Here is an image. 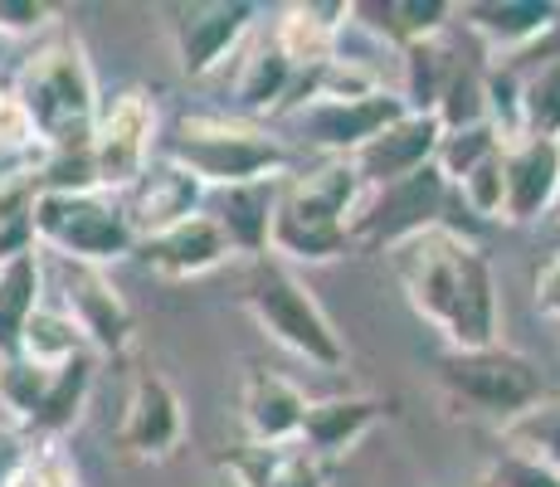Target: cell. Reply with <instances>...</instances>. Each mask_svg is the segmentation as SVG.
I'll list each match as a JSON object with an SVG mask.
<instances>
[{
	"label": "cell",
	"instance_id": "cell-5",
	"mask_svg": "<svg viewBox=\"0 0 560 487\" xmlns=\"http://www.w3.org/2000/svg\"><path fill=\"white\" fill-rule=\"evenodd\" d=\"M244 312L268 341L293 351L298 361L317 366V371H341L347 366V346H341L331 317L322 312V302L307 292L303 278L293 268H283L278 258L254 264L249 283H244Z\"/></svg>",
	"mask_w": 560,
	"mask_h": 487
},
{
	"label": "cell",
	"instance_id": "cell-39",
	"mask_svg": "<svg viewBox=\"0 0 560 487\" xmlns=\"http://www.w3.org/2000/svg\"><path fill=\"white\" fill-rule=\"evenodd\" d=\"M478 487H560V478H556L551 468H541L536 459H526V453L502 449L498 459L482 468Z\"/></svg>",
	"mask_w": 560,
	"mask_h": 487
},
{
	"label": "cell",
	"instance_id": "cell-17",
	"mask_svg": "<svg viewBox=\"0 0 560 487\" xmlns=\"http://www.w3.org/2000/svg\"><path fill=\"white\" fill-rule=\"evenodd\" d=\"M454 15L472 39L488 45L492 59L508 63L556 25L560 5L556 0H468V5H454Z\"/></svg>",
	"mask_w": 560,
	"mask_h": 487
},
{
	"label": "cell",
	"instance_id": "cell-20",
	"mask_svg": "<svg viewBox=\"0 0 560 487\" xmlns=\"http://www.w3.org/2000/svg\"><path fill=\"white\" fill-rule=\"evenodd\" d=\"M312 399L278 371H249L240 390L244 443H298Z\"/></svg>",
	"mask_w": 560,
	"mask_h": 487
},
{
	"label": "cell",
	"instance_id": "cell-4",
	"mask_svg": "<svg viewBox=\"0 0 560 487\" xmlns=\"http://www.w3.org/2000/svg\"><path fill=\"white\" fill-rule=\"evenodd\" d=\"M161 156L186 166L205 190H230L249 181L288 176V151L264 127L240 123V117H180L176 132L166 137Z\"/></svg>",
	"mask_w": 560,
	"mask_h": 487
},
{
	"label": "cell",
	"instance_id": "cell-18",
	"mask_svg": "<svg viewBox=\"0 0 560 487\" xmlns=\"http://www.w3.org/2000/svg\"><path fill=\"white\" fill-rule=\"evenodd\" d=\"M137 258H142L147 274L156 278H171V283H190V278H205L214 274V268L230 264V244H224L220 224L210 220V214H190V220H180L176 230L156 234V240H142L137 244Z\"/></svg>",
	"mask_w": 560,
	"mask_h": 487
},
{
	"label": "cell",
	"instance_id": "cell-11",
	"mask_svg": "<svg viewBox=\"0 0 560 487\" xmlns=\"http://www.w3.org/2000/svg\"><path fill=\"white\" fill-rule=\"evenodd\" d=\"M258 5L249 0H200V5H180L171 20V45L190 79H205L220 63H230L240 54L244 35L254 30Z\"/></svg>",
	"mask_w": 560,
	"mask_h": 487
},
{
	"label": "cell",
	"instance_id": "cell-36",
	"mask_svg": "<svg viewBox=\"0 0 560 487\" xmlns=\"http://www.w3.org/2000/svg\"><path fill=\"white\" fill-rule=\"evenodd\" d=\"M49 375L54 371H39V366H30L25 356H10V361H0V409H5V415L15 419L20 429L35 419L39 399H45V390H49Z\"/></svg>",
	"mask_w": 560,
	"mask_h": 487
},
{
	"label": "cell",
	"instance_id": "cell-41",
	"mask_svg": "<svg viewBox=\"0 0 560 487\" xmlns=\"http://www.w3.org/2000/svg\"><path fill=\"white\" fill-rule=\"evenodd\" d=\"M551 220H560V195H556V205H551Z\"/></svg>",
	"mask_w": 560,
	"mask_h": 487
},
{
	"label": "cell",
	"instance_id": "cell-9",
	"mask_svg": "<svg viewBox=\"0 0 560 487\" xmlns=\"http://www.w3.org/2000/svg\"><path fill=\"white\" fill-rule=\"evenodd\" d=\"M93 181L103 195H127L156 161V103L147 89H122L103 97L93 123Z\"/></svg>",
	"mask_w": 560,
	"mask_h": 487
},
{
	"label": "cell",
	"instance_id": "cell-35",
	"mask_svg": "<svg viewBox=\"0 0 560 487\" xmlns=\"http://www.w3.org/2000/svg\"><path fill=\"white\" fill-rule=\"evenodd\" d=\"M482 113L498 127L502 142H516L522 137V73L508 63H488L482 69Z\"/></svg>",
	"mask_w": 560,
	"mask_h": 487
},
{
	"label": "cell",
	"instance_id": "cell-37",
	"mask_svg": "<svg viewBox=\"0 0 560 487\" xmlns=\"http://www.w3.org/2000/svg\"><path fill=\"white\" fill-rule=\"evenodd\" d=\"M0 156H15V161H30L39 156V132L30 123L25 103H20L15 83H0Z\"/></svg>",
	"mask_w": 560,
	"mask_h": 487
},
{
	"label": "cell",
	"instance_id": "cell-32",
	"mask_svg": "<svg viewBox=\"0 0 560 487\" xmlns=\"http://www.w3.org/2000/svg\"><path fill=\"white\" fill-rule=\"evenodd\" d=\"M434 117L444 132L468 127V123H488V113H482V69L478 63H463L454 54V63H448V73H444V89H439Z\"/></svg>",
	"mask_w": 560,
	"mask_h": 487
},
{
	"label": "cell",
	"instance_id": "cell-6",
	"mask_svg": "<svg viewBox=\"0 0 560 487\" xmlns=\"http://www.w3.org/2000/svg\"><path fill=\"white\" fill-rule=\"evenodd\" d=\"M35 244L59 264L103 268L137 254V234L122 214V200L103 190H39Z\"/></svg>",
	"mask_w": 560,
	"mask_h": 487
},
{
	"label": "cell",
	"instance_id": "cell-31",
	"mask_svg": "<svg viewBox=\"0 0 560 487\" xmlns=\"http://www.w3.org/2000/svg\"><path fill=\"white\" fill-rule=\"evenodd\" d=\"M508 147L498 137V127L492 123H468V127H454V132L439 137V151H434V166L439 176L448 181V186H458L468 171H478L488 156H498V151Z\"/></svg>",
	"mask_w": 560,
	"mask_h": 487
},
{
	"label": "cell",
	"instance_id": "cell-7",
	"mask_svg": "<svg viewBox=\"0 0 560 487\" xmlns=\"http://www.w3.org/2000/svg\"><path fill=\"white\" fill-rule=\"evenodd\" d=\"M439 385L454 405L498 419V429L551 395L541 366L502 341L482 346V351H444L439 356Z\"/></svg>",
	"mask_w": 560,
	"mask_h": 487
},
{
	"label": "cell",
	"instance_id": "cell-2",
	"mask_svg": "<svg viewBox=\"0 0 560 487\" xmlns=\"http://www.w3.org/2000/svg\"><path fill=\"white\" fill-rule=\"evenodd\" d=\"M10 83L39 132V151H83L93 142L103 93L79 35L49 30L45 39H35Z\"/></svg>",
	"mask_w": 560,
	"mask_h": 487
},
{
	"label": "cell",
	"instance_id": "cell-30",
	"mask_svg": "<svg viewBox=\"0 0 560 487\" xmlns=\"http://www.w3.org/2000/svg\"><path fill=\"white\" fill-rule=\"evenodd\" d=\"M502 449L526 453V459H536L560 478V395H546L541 405H532L512 425H502Z\"/></svg>",
	"mask_w": 560,
	"mask_h": 487
},
{
	"label": "cell",
	"instance_id": "cell-34",
	"mask_svg": "<svg viewBox=\"0 0 560 487\" xmlns=\"http://www.w3.org/2000/svg\"><path fill=\"white\" fill-rule=\"evenodd\" d=\"M5 487H83V473L73 463V453L63 443H35L30 439L25 459L15 463V473L5 478Z\"/></svg>",
	"mask_w": 560,
	"mask_h": 487
},
{
	"label": "cell",
	"instance_id": "cell-26",
	"mask_svg": "<svg viewBox=\"0 0 560 487\" xmlns=\"http://www.w3.org/2000/svg\"><path fill=\"white\" fill-rule=\"evenodd\" d=\"M293 79H298V69L278 54L273 39H258V45L240 59V73H234V103H240V113H249V117H278Z\"/></svg>",
	"mask_w": 560,
	"mask_h": 487
},
{
	"label": "cell",
	"instance_id": "cell-1",
	"mask_svg": "<svg viewBox=\"0 0 560 487\" xmlns=\"http://www.w3.org/2000/svg\"><path fill=\"white\" fill-rule=\"evenodd\" d=\"M390 268L415 317L429 322L448 351H482L502 341V292L482 240L439 224L390 248Z\"/></svg>",
	"mask_w": 560,
	"mask_h": 487
},
{
	"label": "cell",
	"instance_id": "cell-19",
	"mask_svg": "<svg viewBox=\"0 0 560 487\" xmlns=\"http://www.w3.org/2000/svg\"><path fill=\"white\" fill-rule=\"evenodd\" d=\"M278 181H249V186H230V190H210L205 195V214L220 224L224 244L234 258H268V240H273V210H278Z\"/></svg>",
	"mask_w": 560,
	"mask_h": 487
},
{
	"label": "cell",
	"instance_id": "cell-10",
	"mask_svg": "<svg viewBox=\"0 0 560 487\" xmlns=\"http://www.w3.org/2000/svg\"><path fill=\"white\" fill-rule=\"evenodd\" d=\"M405 113H409L405 97L395 89H381L365 97H317V103L298 107L293 127H298V137H303L312 151H322L327 161H351L390 123H400Z\"/></svg>",
	"mask_w": 560,
	"mask_h": 487
},
{
	"label": "cell",
	"instance_id": "cell-16",
	"mask_svg": "<svg viewBox=\"0 0 560 487\" xmlns=\"http://www.w3.org/2000/svg\"><path fill=\"white\" fill-rule=\"evenodd\" d=\"M439 137H444V127H439L434 113H405L400 123H390L375 142H365L357 156H351V171L361 176L365 190L405 181V176H415V171L434 166Z\"/></svg>",
	"mask_w": 560,
	"mask_h": 487
},
{
	"label": "cell",
	"instance_id": "cell-27",
	"mask_svg": "<svg viewBox=\"0 0 560 487\" xmlns=\"http://www.w3.org/2000/svg\"><path fill=\"white\" fill-rule=\"evenodd\" d=\"M39 302H45V264H39V248H35V254L10 258L0 268V361L20 356L25 322L35 317Z\"/></svg>",
	"mask_w": 560,
	"mask_h": 487
},
{
	"label": "cell",
	"instance_id": "cell-28",
	"mask_svg": "<svg viewBox=\"0 0 560 487\" xmlns=\"http://www.w3.org/2000/svg\"><path fill=\"white\" fill-rule=\"evenodd\" d=\"M20 356H25L30 366H39V371H59V366L79 361V356H89V346H83L79 327H73V317L59 308V302H39L35 317L25 322V337H20Z\"/></svg>",
	"mask_w": 560,
	"mask_h": 487
},
{
	"label": "cell",
	"instance_id": "cell-40",
	"mask_svg": "<svg viewBox=\"0 0 560 487\" xmlns=\"http://www.w3.org/2000/svg\"><path fill=\"white\" fill-rule=\"evenodd\" d=\"M532 298H536V308H541L546 317L560 322V248L546 258L541 268H536V292H532Z\"/></svg>",
	"mask_w": 560,
	"mask_h": 487
},
{
	"label": "cell",
	"instance_id": "cell-8",
	"mask_svg": "<svg viewBox=\"0 0 560 487\" xmlns=\"http://www.w3.org/2000/svg\"><path fill=\"white\" fill-rule=\"evenodd\" d=\"M448 181L439 166H424L405 181L375 186L361 195L357 214H351V248H400L405 240L424 230H439L448 220Z\"/></svg>",
	"mask_w": 560,
	"mask_h": 487
},
{
	"label": "cell",
	"instance_id": "cell-13",
	"mask_svg": "<svg viewBox=\"0 0 560 487\" xmlns=\"http://www.w3.org/2000/svg\"><path fill=\"white\" fill-rule=\"evenodd\" d=\"M186 439V405L180 390L161 371H142L127 390V409L117 425V449L137 463H161Z\"/></svg>",
	"mask_w": 560,
	"mask_h": 487
},
{
	"label": "cell",
	"instance_id": "cell-23",
	"mask_svg": "<svg viewBox=\"0 0 560 487\" xmlns=\"http://www.w3.org/2000/svg\"><path fill=\"white\" fill-rule=\"evenodd\" d=\"M224 473L240 487H327V463L303 443H240L224 453Z\"/></svg>",
	"mask_w": 560,
	"mask_h": 487
},
{
	"label": "cell",
	"instance_id": "cell-12",
	"mask_svg": "<svg viewBox=\"0 0 560 487\" xmlns=\"http://www.w3.org/2000/svg\"><path fill=\"white\" fill-rule=\"evenodd\" d=\"M59 308L73 317V327H79V337L93 356H122L132 346V308L122 302V292L113 288V278L103 268L59 264Z\"/></svg>",
	"mask_w": 560,
	"mask_h": 487
},
{
	"label": "cell",
	"instance_id": "cell-22",
	"mask_svg": "<svg viewBox=\"0 0 560 487\" xmlns=\"http://www.w3.org/2000/svg\"><path fill=\"white\" fill-rule=\"evenodd\" d=\"M385 419V405L375 395H331V399H312L307 419H303V449L312 459H341L357 443L371 434L375 425Z\"/></svg>",
	"mask_w": 560,
	"mask_h": 487
},
{
	"label": "cell",
	"instance_id": "cell-33",
	"mask_svg": "<svg viewBox=\"0 0 560 487\" xmlns=\"http://www.w3.org/2000/svg\"><path fill=\"white\" fill-rule=\"evenodd\" d=\"M522 132L560 142V63L522 69Z\"/></svg>",
	"mask_w": 560,
	"mask_h": 487
},
{
	"label": "cell",
	"instance_id": "cell-3",
	"mask_svg": "<svg viewBox=\"0 0 560 487\" xmlns=\"http://www.w3.org/2000/svg\"><path fill=\"white\" fill-rule=\"evenodd\" d=\"M361 176L351 161H317L303 176H283L273 210L268 258L283 264H331L351 248V214L361 205Z\"/></svg>",
	"mask_w": 560,
	"mask_h": 487
},
{
	"label": "cell",
	"instance_id": "cell-24",
	"mask_svg": "<svg viewBox=\"0 0 560 487\" xmlns=\"http://www.w3.org/2000/svg\"><path fill=\"white\" fill-rule=\"evenodd\" d=\"M93 371H98V356H79V361L59 366V371L49 375V390L45 399H39L35 419L25 425V434L35 443H59L69 434L73 425L83 419V409H89V395H93Z\"/></svg>",
	"mask_w": 560,
	"mask_h": 487
},
{
	"label": "cell",
	"instance_id": "cell-21",
	"mask_svg": "<svg viewBox=\"0 0 560 487\" xmlns=\"http://www.w3.org/2000/svg\"><path fill=\"white\" fill-rule=\"evenodd\" d=\"M351 15L347 0H298V5H283L278 10V25H273V45L293 63L298 73L307 69H322L331 63V49H337V30L341 20Z\"/></svg>",
	"mask_w": 560,
	"mask_h": 487
},
{
	"label": "cell",
	"instance_id": "cell-38",
	"mask_svg": "<svg viewBox=\"0 0 560 487\" xmlns=\"http://www.w3.org/2000/svg\"><path fill=\"white\" fill-rule=\"evenodd\" d=\"M49 30H59L49 0H0V39H45Z\"/></svg>",
	"mask_w": 560,
	"mask_h": 487
},
{
	"label": "cell",
	"instance_id": "cell-14",
	"mask_svg": "<svg viewBox=\"0 0 560 487\" xmlns=\"http://www.w3.org/2000/svg\"><path fill=\"white\" fill-rule=\"evenodd\" d=\"M560 195V142L522 132L502 147V224H536Z\"/></svg>",
	"mask_w": 560,
	"mask_h": 487
},
{
	"label": "cell",
	"instance_id": "cell-15",
	"mask_svg": "<svg viewBox=\"0 0 560 487\" xmlns=\"http://www.w3.org/2000/svg\"><path fill=\"white\" fill-rule=\"evenodd\" d=\"M205 195H210V190H205L186 166L156 156L152 166H147V176L137 181L127 195H117V200H122L127 224H132L137 244H142V240H156V234L176 230V224L190 220V214H200L205 210Z\"/></svg>",
	"mask_w": 560,
	"mask_h": 487
},
{
	"label": "cell",
	"instance_id": "cell-29",
	"mask_svg": "<svg viewBox=\"0 0 560 487\" xmlns=\"http://www.w3.org/2000/svg\"><path fill=\"white\" fill-rule=\"evenodd\" d=\"M365 15H381L371 20L390 45H429V39H444V25L454 15L448 0H385V5H365Z\"/></svg>",
	"mask_w": 560,
	"mask_h": 487
},
{
	"label": "cell",
	"instance_id": "cell-25",
	"mask_svg": "<svg viewBox=\"0 0 560 487\" xmlns=\"http://www.w3.org/2000/svg\"><path fill=\"white\" fill-rule=\"evenodd\" d=\"M35 200H39V156L15 161L0 176V268L10 258L35 254Z\"/></svg>",
	"mask_w": 560,
	"mask_h": 487
}]
</instances>
